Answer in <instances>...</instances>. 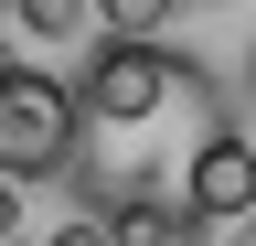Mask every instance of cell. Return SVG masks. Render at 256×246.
<instances>
[{
	"mask_svg": "<svg viewBox=\"0 0 256 246\" xmlns=\"http://www.w3.org/2000/svg\"><path fill=\"white\" fill-rule=\"evenodd\" d=\"M54 246H107V225H96V214H75V225H64Z\"/></svg>",
	"mask_w": 256,
	"mask_h": 246,
	"instance_id": "8",
	"label": "cell"
},
{
	"mask_svg": "<svg viewBox=\"0 0 256 246\" xmlns=\"http://www.w3.org/2000/svg\"><path fill=\"white\" fill-rule=\"evenodd\" d=\"M96 225H107V246H182V235H203L171 193H118V203H96Z\"/></svg>",
	"mask_w": 256,
	"mask_h": 246,
	"instance_id": "4",
	"label": "cell"
},
{
	"mask_svg": "<svg viewBox=\"0 0 256 246\" xmlns=\"http://www.w3.org/2000/svg\"><path fill=\"white\" fill-rule=\"evenodd\" d=\"M75 107H86V139H118V150H139V139H160V129H182L192 150L224 139L214 75L192 65V54H171V43H96Z\"/></svg>",
	"mask_w": 256,
	"mask_h": 246,
	"instance_id": "1",
	"label": "cell"
},
{
	"mask_svg": "<svg viewBox=\"0 0 256 246\" xmlns=\"http://www.w3.org/2000/svg\"><path fill=\"white\" fill-rule=\"evenodd\" d=\"M0 246H22V182H0Z\"/></svg>",
	"mask_w": 256,
	"mask_h": 246,
	"instance_id": "7",
	"label": "cell"
},
{
	"mask_svg": "<svg viewBox=\"0 0 256 246\" xmlns=\"http://www.w3.org/2000/svg\"><path fill=\"white\" fill-rule=\"evenodd\" d=\"M11 22H22V33H43V43H75L86 22H96V0H11Z\"/></svg>",
	"mask_w": 256,
	"mask_h": 246,
	"instance_id": "6",
	"label": "cell"
},
{
	"mask_svg": "<svg viewBox=\"0 0 256 246\" xmlns=\"http://www.w3.org/2000/svg\"><path fill=\"white\" fill-rule=\"evenodd\" d=\"M246 107H256V54H246Z\"/></svg>",
	"mask_w": 256,
	"mask_h": 246,
	"instance_id": "9",
	"label": "cell"
},
{
	"mask_svg": "<svg viewBox=\"0 0 256 246\" xmlns=\"http://www.w3.org/2000/svg\"><path fill=\"white\" fill-rule=\"evenodd\" d=\"M182 0H96V22H107V43H160L171 33Z\"/></svg>",
	"mask_w": 256,
	"mask_h": 246,
	"instance_id": "5",
	"label": "cell"
},
{
	"mask_svg": "<svg viewBox=\"0 0 256 246\" xmlns=\"http://www.w3.org/2000/svg\"><path fill=\"white\" fill-rule=\"evenodd\" d=\"M75 150H86L75 86L43 65H0V182H64Z\"/></svg>",
	"mask_w": 256,
	"mask_h": 246,
	"instance_id": "2",
	"label": "cell"
},
{
	"mask_svg": "<svg viewBox=\"0 0 256 246\" xmlns=\"http://www.w3.org/2000/svg\"><path fill=\"white\" fill-rule=\"evenodd\" d=\"M235 246H256V225H246V235H235Z\"/></svg>",
	"mask_w": 256,
	"mask_h": 246,
	"instance_id": "10",
	"label": "cell"
},
{
	"mask_svg": "<svg viewBox=\"0 0 256 246\" xmlns=\"http://www.w3.org/2000/svg\"><path fill=\"white\" fill-rule=\"evenodd\" d=\"M0 33H11V22H0ZM0 65H11V54H0Z\"/></svg>",
	"mask_w": 256,
	"mask_h": 246,
	"instance_id": "11",
	"label": "cell"
},
{
	"mask_svg": "<svg viewBox=\"0 0 256 246\" xmlns=\"http://www.w3.org/2000/svg\"><path fill=\"white\" fill-rule=\"evenodd\" d=\"M0 11H11V0H0Z\"/></svg>",
	"mask_w": 256,
	"mask_h": 246,
	"instance_id": "12",
	"label": "cell"
},
{
	"mask_svg": "<svg viewBox=\"0 0 256 246\" xmlns=\"http://www.w3.org/2000/svg\"><path fill=\"white\" fill-rule=\"evenodd\" d=\"M182 214L192 225H256V139L246 129H224L203 161L182 171Z\"/></svg>",
	"mask_w": 256,
	"mask_h": 246,
	"instance_id": "3",
	"label": "cell"
}]
</instances>
